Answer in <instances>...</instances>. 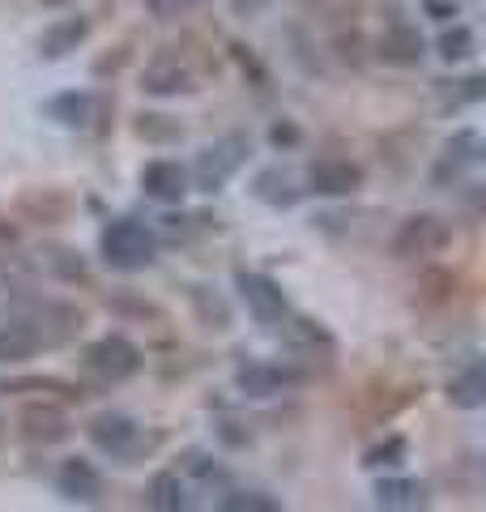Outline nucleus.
<instances>
[{"instance_id":"nucleus-8","label":"nucleus","mask_w":486,"mask_h":512,"mask_svg":"<svg viewBox=\"0 0 486 512\" xmlns=\"http://www.w3.org/2000/svg\"><path fill=\"white\" fill-rule=\"evenodd\" d=\"M141 188H145V197H154L162 205H175V201L188 197V171L180 163L158 158V163H150L141 171Z\"/></svg>"},{"instance_id":"nucleus-10","label":"nucleus","mask_w":486,"mask_h":512,"mask_svg":"<svg viewBox=\"0 0 486 512\" xmlns=\"http://www.w3.org/2000/svg\"><path fill=\"white\" fill-rule=\"evenodd\" d=\"M478 158H482V137L465 128V133H457V137H452L448 146H444V158L435 163V184L457 180V175H461L465 167H474Z\"/></svg>"},{"instance_id":"nucleus-16","label":"nucleus","mask_w":486,"mask_h":512,"mask_svg":"<svg viewBox=\"0 0 486 512\" xmlns=\"http://www.w3.org/2000/svg\"><path fill=\"white\" fill-rule=\"evenodd\" d=\"M94 94H86V90H69V94H56V99H47L43 103V111L52 120H60V124H73V128H81V124H90L94 120Z\"/></svg>"},{"instance_id":"nucleus-28","label":"nucleus","mask_w":486,"mask_h":512,"mask_svg":"<svg viewBox=\"0 0 486 512\" xmlns=\"http://www.w3.org/2000/svg\"><path fill=\"white\" fill-rule=\"evenodd\" d=\"M265 5H269V0H235V9H239V13H261Z\"/></svg>"},{"instance_id":"nucleus-7","label":"nucleus","mask_w":486,"mask_h":512,"mask_svg":"<svg viewBox=\"0 0 486 512\" xmlns=\"http://www.w3.org/2000/svg\"><path fill=\"white\" fill-rule=\"evenodd\" d=\"M307 184L320 197H350L354 188L363 184V167H354L350 158H320V163L307 171Z\"/></svg>"},{"instance_id":"nucleus-2","label":"nucleus","mask_w":486,"mask_h":512,"mask_svg":"<svg viewBox=\"0 0 486 512\" xmlns=\"http://www.w3.org/2000/svg\"><path fill=\"white\" fill-rule=\"evenodd\" d=\"M248 154H252L248 137H243V133H226V137L214 141V146L201 150L197 167H192V180H197L201 192H222V184L231 180L243 163H248Z\"/></svg>"},{"instance_id":"nucleus-25","label":"nucleus","mask_w":486,"mask_h":512,"mask_svg":"<svg viewBox=\"0 0 486 512\" xmlns=\"http://www.w3.org/2000/svg\"><path fill=\"white\" fill-rule=\"evenodd\" d=\"M423 9L431 13L435 22H452V18L461 13V9H457V0H423Z\"/></svg>"},{"instance_id":"nucleus-11","label":"nucleus","mask_w":486,"mask_h":512,"mask_svg":"<svg viewBox=\"0 0 486 512\" xmlns=\"http://www.w3.org/2000/svg\"><path fill=\"white\" fill-rule=\"evenodd\" d=\"M376 52H380L384 64H401V69H405V64H418V60H423L427 43H423V35H418L414 26H388L384 35H380Z\"/></svg>"},{"instance_id":"nucleus-23","label":"nucleus","mask_w":486,"mask_h":512,"mask_svg":"<svg viewBox=\"0 0 486 512\" xmlns=\"http://www.w3.org/2000/svg\"><path fill=\"white\" fill-rule=\"evenodd\" d=\"M401 457H405V440H401V436H388L384 444H376V448H371V453L363 457V466H367V470H380V466H397Z\"/></svg>"},{"instance_id":"nucleus-13","label":"nucleus","mask_w":486,"mask_h":512,"mask_svg":"<svg viewBox=\"0 0 486 512\" xmlns=\"http://www.w3.org/2000/svg\"><path fill=\"white\" fill-rule=\"evenodd\" d=\"M90 35V22L86 18H69V22H56V26H47L43 30V39H39V52L47 60H60V56H69L77 52V43Z\"/></svg>"},{"instance_id":"nucleus-22","label":"nucleus","mask_w":486,"mask_h":512,"mask_svg":"<svg viewBox=\"0 0 486 512\" xmlns=\"http://www.w3.org/2000/svg\"><path fill=\"white\" fill-rule=\"evenodd\" d=\"M226 512H278L282 504L273 500V495H261V491H235L222 500Z\"/></svg>"},{"instance_id":"nucleus-17","label":"nucleus","mask_w":486,"mask_h":512,"mask_svg":"<svg viewBox=\"0 0 486 512\" xmlns=\"http://www.w3.org/2000/svg\"><path fill=\"white\" fill-rule=\"evenodd\" d=\"M376 504L380 508H418V504H427V483H418V478H380Z\"/></svg>"},{"instance_id":"nucleus-5","label":"nucleus","mask_w":486,"mask_h":512,"mask_svg":"<svg viewBox=\"0 0 486 512\" xmlns=\"http://www.w3.org/2000/svg\"><path fill=\"white\" fill-rule=\"evenodd\" d=\"M86 367L103 380H128L141 367V350L124 338V333H107L86 350Z\"/></svg>"},{"instance_id":"nucleus-9","label":"nucleus","mask_w":486,"mask_h":512,"mask_svg":"<svg viewBox=\"0 0 486 512\" xmlns=\"http://www.w3.org/2000/svg\"><path fill=\"white\" fill-rule=\"evenodd\" d=\"M56 487L64 500H77V504H94L103 495V474L90 466L86 457H73V461H64L60 474H56Z\"/></svg>"},{"instance_id":"nucleus-12","label":"nucleus","mask_w":486,"mask_h":512,"mask_svg":"<svg viewBox=\"0 0 486 512\" xmlns=\"http://www.w3.org/2000/svg\"><path fill=\"white\" fill-rule=\"evenodd\" d=\"M22 436L30 444H60L69 436V419H64L56 406H30L22 414Z\"/></svg>"},{"instance_id":"nucleus-27","label":"nucleus","mask_w":486,"mask_h":512,"mask_svg":"<svg viewBox=\"0 0 486 512\" xmlns=\"http://www.w3.org/2000/svg\"><path fill=\"white\" fill-rule=\"evenodd\" d=\"M145 5H150V9L158 13V18H175V13H180V9H188L192 0H145Z\"/></svg>"},{"instance_id":"nucleus-26","label":"nucleus","mask_w":486,"mask_h":512,"mask_svg":"<svg viewBox=\"0 0 486 512\" xmlns=\"http://www.w3.org/2000/svg\"><path fill=\"white\" fill-rule=\"evenodd\" d=\"M269 141H273V146H295V141H299V128H295V124H273V128H269Z\"/></svg>"},{"instance_id":"nucleus-6","label":"nucleus","mask_w":486,"mask_h":512,"mask_svg":"<svg viewBox=\"0 0 486 512\" xmlns=\"http://www.w3.org/2000/svg\"><path fill=\"white\" fill-rule=\"evenodd\" d=\"M235 286H239V299L248 303V312L261 320V325H278V320L286 316V295H282V286L273 282V278L239 269V274H235Z\"/></svg>"},{"instance_id":"nucleus-24","label":"nucleus","mask_w":486,"mask_h":512,"mask_svg":"<svg viewBox=\"0 0 486 512\" xmlns=\"http://www.w3.org/2000/svg\"><path fill=\"white\" fill-rule=\"evenodd\" d=\"M286 338L290 342H307V346H329V333H324V329H316L312 325V320H290V325H286Z\"/></svg>"},{"instance_id":"nucleus-21","label":"nucleus","mask_w":486,"mask_h":512,"mask_svg":"<svg viewBox=\"0 0 486 512\" xmlns=\"http://www.w3.org/2000/svg\"><path fill=\"white\" fill-rule=\"evenodd\" d=\"M469 52H474V30L469 26H452L440 35V56L452 64V60H465Z\"/></svg>"},{"instance_id":"nucleus-3","label":"nucleus","mask_w":486,"mask_h":512,"mask_svg":"<svg viewBox=\"0 0 486 512\" xmlns=\"http://www.w3.org/2000/svg\"><path fill=\"white\" fill-rule=\"evenodd\" d=\"M448 222L435 218V214H414L410 222H401V231L393 239V256H401V261H418V256H435L448 248Z\"/></svg>"},{"instance_id":"nucleus-14","label":"nucleus","mask_w":486,"mask_h":512,"mask_svg":"<svg viewBox=\"0 0 486 512\" xmlns=\"http://www.w3.org/2000/svg\"><path fill=\"white\" fill-rule=\"evenodd\" d=\"M295 380H299L295 372H282V367H269V363H252V367H243L239 372V389L248 397H273V393H282L286 384H295Z\"/></svg>"},{"instance_id":"nucleus-4","label":"nucleus","mask_w":486,"mask_h":512,"mask_svg":"<svg viewBox=\"0 0 486 512\" xmlns=\"http://www.w3.org/2000/svg\"><path fill=\"white\" fill-rule=\"evenodd\" d=\"M90 440L103 448V453H111V457H120V461H133L141 448H150V440L141 436V427L128 419V414H116V410H107V414H99V419H90Z\"/></svg>"},{"instance_id":"nucleus-1","label":"nucleus","mask_w":486,"mask_h":512,"mask_svg":"<svg viewBox=\"0 0 486 512\" xmlns=\"http://www.w3.org/2000/svg\"><path fill=\"white\" fill-rule=\"evenodd\" d=\"M103 261L111 269H124V274H137V269H150L154 256H158V244L154 235L141 227L133 218H116L103 227Z\"/></svg>"},{"instance_id":"nucleus-15","label":"nucleus","mask_w":486,"mask_h":512,"mask_svg":"<svg viewBox=\"0 0 486 512\" xmlns=\"http://www.w3.org/2000/svg\"><path fill=\"white\" fill-rule=\"evenodd\" d=\"M192 86V77L180 60H154L150 69L141 73V90L145 94H184Z\"/></svg>"},{"instance_id":"nucleus-19","label":"nucleus","mask_w":486,"mask_h":512,"mask_svg":"<svg viewBox=\"0 0 486 512\" xmlns=\"http://www.w3.org/2000/svg\"><path fill=\"white\" fill-rule=\"evenodd\" d=\"M448 402L461 406V410H478L486 402V376H482V367H469L465 376H457V380L448 384Z\"/></svg>"},{"instance_id":"nucleus-20","label":"nucleus","mask_w":486,"mask_h":512,"mask_svg":"<svg viewBox=\"0 0 486 512\" xmlns=\"http://www.w3.org/2000/svg\"><path fill=\"white\" fill-rule=\"evenodd\" d=\"M150 504L158 512H180L188 508V491L180 483V474H154V483H150Z\"/></svg>"},{"instance_id":"nucleus-18","label":"nucleus","mask_w":486,"mask_h":512,"mask_svg":"<svg viewBox=\"0 0 486 512\" xmlns=\"http://www.w3.org/2000/svg\"><path fill=\"white\" fill-rule=\"evenodd\" d=\"M39 350V333L26 325V320H13V325H0V359H30Z\"/></svg>"}]
</instances>
